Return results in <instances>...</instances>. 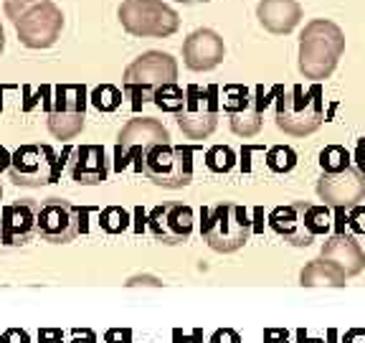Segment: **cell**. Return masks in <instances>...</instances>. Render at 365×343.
<instances>
[{"mask_svg":"<svg viewBox=\"0 0 365 343\" xmlns=\"http://www.w3.org/2000/svg\"><path fill=\"white\" fill-rule=\"evenodd\" d=\"M117 18L137 39H165L180 29V16L163 0H122Z\"/></svg>","mask_w":365,"mask_h":343,"instance_id":"6","label":"cell"},{"mask_svg":"<svg viewBox=\"0 0 365 343\" xmlns=\"http://www.w3.org/2000/svg\"><path fill=\"white\" fill-rule=\"evenodd\" d=\"M269 227L292 247H309L317 237L330 232V212L327 206L292 201V204L277 206L269 214Z\"/></svg>","mask_w":365,"mask_h":343,"instance_id":"4","label":"cell"},{"mask_svg":"<svg viewBox=\"0 0 365 343\" xmlns=\"http://www.w3.org/2000/svg\"><path fill=\"white\" fill-rule=\"evenodd\" d=\"M226 56L223 39L213 29H198L182 41V61L190 71H211Z\"/></svg>","mask_w":365,"mask_h":343,"instance_id":"18","label":"cell"},{"mask_svg":"<svg viewBox=\"0 0 365 343\" xmlns=\"http://www.w3.org/2000/svg\"><path fill=\"white\" fill-rule=\"evenodd\" d=\"M86 212L71 201L48 199L38 206V234L51 244H66L86 232Z\"/></svg>","mask_w":365,"mask_h":343,"instance_id":"12","label":"cell"},{"mask_svg":"<svg viewBox=\"0 0 365 343\" xmlns=\"http://www.w3.org/2000/svg\"><path fill=\"white\" fill-rule=\"evenodd\" d=\"M317 196L325 201V206L337 212L355 209L365 201V173L355 166L335 173H322L317 181Z\"/></svg>","mask_w":365,"mask_h":343,"instance_id":"15","label":"cell"},{"mask_svg":"<svg viewBox=\"0 0 365 343\" xmlns=\"http://www.w3.org/2000/svg\"><path fill=\"white\" fill-rule=\"evenodd\" d=\"M86 89L84 84H58L53 107L48 109V130L58 140H71L84 130Z\"/></svg>","mask_w":365,"mask_h":343,"instance_id":"13","label":"cell"},{"mask_svg":"<svg viewBox=\"0 0 365 343\" xmlns=\"http://www.w3.org/2000/svg\"><path fill=\"white\" fill-rule=\"evenodd\" d=\"M264 104L262 89L251 91L244 84H228L223 89V109L231 117V130L239 137H254L262 130Z\"/></svg>","mask_w":365,"mask_h":343,"instance_id":"14","label":"cell"},{"mask_svg":"<svg viewBox=\"0 0 365 343\" xmlns=\"http://www.w3.org/2000/svg\"><path fill=\"white\" fill-rule=\"evenodd\" d=\"M234 163H236L234 150L226 148V145H213V148L205 153V166L211 168L213 173H228L234 168Z\"/></svg>","mask_w":365,"mask_h":343,"instance_id":"27","label":"cell"},{"mask_svg":"<svg viewBox=\"0 0 365 343\" xmlns=\"http://www.w3.org/2000/svg\"><path fill=\"white\" fill-rule=\"evenodd\" d=\"M150 102H153L158 109H163V112L178 114L182 109V104H185V91H182L178 84L160 86V89L153 94V99H150Z\"/></svg>","mask_w":365,"mask_h":343,"instance_id":"23","label":"cell"},{"mask_svg":"<svg viewBox=\"0 0 365 343\" xmlns=\"http://www.w3.org/2000/svg\"><path fill=\"white\" fill-rule=\"evenodd\" d=\"M6 16L26 49H51L63 31V13L53 0H6Z\"/></svg>","mask_w":365,"mask_h":343,"instance_id":"2","label":"cell"},{"mask_svg":"<svg viewBox=\"0 0 365 343\" xmlns=\"http://www.w3.org/2000/svg\"><path fill=\"white\" fill-rule=\"evenodd\" d=\"M355 168L365 173V145H360L358 153H355Z\"/></svg>","mask_w":365,"mask_h":343,"instance_id":"32","label":"cell"},{"mask_svg":"<svg viewBox=\"0 0 365 343\" xmlns=\"http://www.w3.org/2000/svg\"><path fill=\"white\" fill-rule=\"evenodd\" d=\"M0 199H3V189H0Z\"/></svg>","mask_w":365,"mask_h":343,"instance_id":"37","label":"cell"},{"mask_svg":"<svg viewBox=\"0 0 365 343\" xmlns=\"http://www.w3.org/2000/svg\"><path fill=\"white\" fill-rule=\"evenodd\" d=\"M109 160L102 145H79L71 153V178L81 186H97L107 181Z\"/></svg>","mask_w":365,"mask_h":343,"instance_id":"21","label":"cell"},{"mask_svg":"<svg viewBox=\"0 0 365 343\" xmlns=\"http://www.w3.org/2000/svg\"><path fill=\"white\" fill-rule=\"evenodd\" d=\"M38 343H63L61 331H58V328H41Z\"/></svg>","mask_w":365,"mask_h":343,"instance_id":"31","label":"cell"},{"mask_svg":"<svg viewBox=\"0 0 365 343\" xmlns=\"http://www.w3.org/2000/svg\"><path fill=\"white\" fill-rule=\"evenodd\" d=\"M319 257L335 264L345 277H355L365 269V249L348 232H335L327 237Z\"/></svg>","mask_w":365,"mask_h":343,"instance_id":"19","label":"cell"},{"mask_svg":"<svg viewBox=\"0 0 365 343\" xmlns=\"http://www.w3.org/2000/svg\"><path fill=\"white\" fill-rule=\"evenodd\" d=\"M143 173L163 189H185L193 181V150L182 145H155L145 153Z\"/></svg>","mask_w":365,"mask_h":343,"instance_id":"9","label":"cell"},{"mask_svg":"<svg viewBox=\"0 0 365 343\" xmlns=\"http://www.w3.org/2000/svg\"><path fill=\"white\" fill-rule=\"evenodd\" d=\"M345 54V34L337 23L314 18L299 36V71L304 79H330Z\"/></svg>","mask_w":365,"mask_h":343,"instance_id":"1","label":"cell"},{"mask_svg":"<svg viewBox=\"0 0 365 343\" xmlns=\"http://www.w3.org/2000/svg\"><path fill=\"white\" fill-rule=\"evenodd\" d=\"M170 143L165 125L153 117H135L130 120L117 135V148H114V158H117V171H125L130 160H137V171H143V158L150 148L155 145Z\"/></svg>","mask_w":365,"mask_h":343,"instance_id":"10","label":"cell"},{"mask_svg":"<svg viewBox=\"0 0 365 343\" xmlns=\"http://www.w3.org/2000/svg\"><path fill=\"white\" fill-rule=\"evenodd\" d=\"M257 18L269 34L287 36L302 21V6L299 0H259Z\"/></svg>","mask_w":365,"mask_h":343,"instance_id":"20","label":"cell"},{"mask_svg":"<svg viewBox=\"0 0 365 343\" xmlns=\"http://www.w3.org/2000/svg\"><path fill=\"white\" fill-rule=\"evenodd\" d=\"M297 166V153L289 145H274L267 150V168L274 173H289Z\"/></svg>","mask_w":365,"mask_h":343,"instance_id":"25","label":"cell"},{"mask_svg":"<svg viewBox=\"0 0 365 343\" xmlns=\"http://www.w3.org/2000/svg\"><path fill=\"white\" fill-rule=\"evenodd\" d=\"M178 3H185V6H198V3H211V0H178Z\"/></svg>","mask_w":365,"mask_h":343,"instance_id":"35","label":"cell"},{"mask_svg":"<svg viewBox=\"0 0 365 343\" xmlns=\"http://www.w3.org/2000/svg\"><path fill=\"white\" fill-rule=\"evenodd\" d=\"M348 166H353V155L342 148V145H327L319 153V168H322V173H335Z\"/></svg>","mask_w":365,"mask_h":343,"instance_id":"24","label":"cell"},{"mask_svg":"<svg viewBox=\"0 0 365 343\" xmlns=\"http://www.w3.org/2000/svg\"><path fill=\"white\" fill-rule=\"evenodd\" d=\"M71 343H81V338H79V336H76V338H74V341H71ZM84 343H94V336H91V333H89V331H86V333H84Z\"/></svg>","mask_w":365,"mask_h":343,"instance_id":"34","label":"cell"},{"mask_svg":"<svg viewBox=\"0 0 365 343\" xmlns=\"http://www.w3.org/2000/svg\"><path fill=\"white\" fill-rule=\"evenodd\" d=\"M325 120V104L317 86H292L277 99V127L292 137H307Z\"/></svg>","mask_w":365,"mask_h":343,"instance_id":"5","label":"cell"},{"mask_svg":"<svg viewBox=\"0 0 365 343\" xmlns=\"http://www.w3.org/2000/svg\"><path fill=\"white\" fill-rule=\"evenodd\" d=\"M150 232L163 244H182L193 234V209L185 204H160L148 217Z\"/></svg>","mask_w":365,"mask_h":343,"instance_id":"17","label":"cell"},{"mask_svg":"<svg viewBox=\"0 0 365 343\" xmlns=\"http://www.w3.org/2000/svg\"><path fill=\"white\" fill-rule=\"evenodd\" d=\"M6 49V34H3V26H0V54Z\"/></svg>","mask_w":365,"mask_h":343,"instance_id":"36","label":"cell"},{"mask_svg":"<svg viewBox=\"0 0 365 343\" xmlns=\"http://www.w3.org/2000/svg\"><path fill=\"white\" fill-rule=\"evenodd\" d=\"M178 127L182 135L190 140H205L218 125V97L216 89H200V86H188L185 89V104L175 114Z\"/></svg>","mask_w":365,"mask_h":343,"instance_id":"11","label":"cell"},{"mask_svg":"<svg viewBox=\"0 0 365 343\" xmlns=\"http://www.w3.org/2000/svg\"><path fill=\"white\" fill-rule=\"evenodd\" d=\"M211 343H241V336L231 328H221L211 336Z\"/></svg>","mask_w":365,"mask_h":343,"instance_id":"30","label":"cell"},{"mask_svg":"<svg viewBox=\"0 0 365 343\" xmlns=\"http://www.w3.org/2000/svg\"><path fill=\"white\" fill-rule=\"evenodd\" d=\"M38 201H13L0 214V242L8 247H23L38 237Z\"/></svg>","mask_w":365,"mask_h":343,"instance_id":"16","label":"cell"},{"mask_svg":"<svg viewBox=\"0 0 365 343\" xmlns=\"http://www.w3.org/2000/svg\"><path fill=\"white\" fill-rule=\"evenodd\" d=\"M11 166V155H8L6 148H0V171H6Z\"/></svg>","mask_w":365,"mask_h":343,"instance_id":"33","label":"cell"},{"mask_svg":"<svg viewBox=\"0 0 365 343\" xmlns=\"http://www.w3.org/2000/svg\"><path fill=\"white\" fill-rule=\"evenodd\" d=\"M89 99L99 112H114L122 104V91L112 84H99L97 89L91 91Z\"/></svg>","mask_w":365,"mask_h":343,"instance_id":"26","label":"cell"},{"mask_svg":"<svg viewBox=\"0 0 365 343\" xmlns=\"http://www.w3.org/2000/svg\"><path fill=\"white\" fill-rule=\"evenodd\" d=\"M178 79V61L165 51H145L127 66L125 71V89L135 97V109L140 102L153 99L160 86L175 84Z\"/></svg>","mask_w":365,"mask_h":343,"instance_id":"7","label":"cell"},{"mask_svg":"<svg viewBox=\"0 0 365 343\" xmlns=\"http://www.w3.org/2000/svg\"><path fill=\"white\" fill-rule=\"evenodd\" d=\"M127 222H130V217H127V212L120 209V206H109V209H104L99 214V227L104 232H109V234H122L127 229Z\"/></svg>","mask_w":365,"mask_h":343,"instance_id":"28","label":"cell"},{"mask_svg":"<svg viewBox=\"0 0 365 343\" xmlns=\"http://www.w3.org/2000/svg\"><path fill=\"white\" fill-rule=\"evenodd\" d=\"M63 160H58L56 150L46 143H29L21 145L11 155L8 176L16 186L26 189H38L46 183H56L61 178Z\"/></svg>","mask_w":365,"mask_h":343,"instance_id":"8","label":"cell"},{"mask_svg":"<svg viewBox=\"0 0 365 343\" xmlns=\"http://www.w3.org/2000/svg\"><path fill=\"white\" fill-rule=\"evenodd\" d=\"M251 232L254 229H251L249 212L231 201H221L211 209H203L200 214V234L205 244L221 254L239 252L251 239Z\"/></svg>","mask_w":365,"mask_h":343,"instance_id":"3","label":"cell"},{"mask_svg":"<svg viewBox=\"0 0 365 343\" xmlns=\"http://www.w3.org/2000/svg\"><path fill=\"white\" fill-rule=\"evenodd\" d=\"M345 280L348 277L322 257L304 264V269L299 272V285L302 287H345Z\"/></svg>","mask_w":365,"mask_h":343,"instance_id":"22","label":"cell"},{"mask_svg":"<svg viewBox=\"0 0 365 343\" xmlns=\"http://www.w3.org/2000/svg\"><path fill=\"white\" fill-rule=\"evenodd\" d=\"M0 343H31L29 333L21 331V328H8L3 336H0Z\"/></svg>","mask_w":365,"mask_h":343,"instance_id":"29","label":"cell"}]
</instances>
